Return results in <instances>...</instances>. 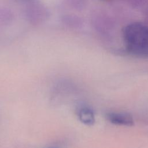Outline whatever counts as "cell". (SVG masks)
I'll return each mask as SVG.
<instances>
[{
	"label": "cell",
	"mask_w": 148,
	"mask_h": 148,
	"mask_svg": "<svg viewBox=\"0 0 148 148\" xmlns=\"http://www.w3.org/2000/svg\"><path fill=\"white\" fill-rule=\"evenodd\" d=\"M79 117L83 123L87 125H92L95 122V116L93 111L87 107L82 108L80 109Z\"/></svg>",
	"instance_id": "3"
},
{
	"label": "cell",
	"mask_w": 148,
	"mask_h": 148,
	"mask_svg": "<svg viewBox=\"0 0 148 148\" xmlns=\"http://www.w3.org/2000/svg\"><path fill=\"white\" fill-rule=\"evenodd\" d=\"M46 148H59V147H57V146H50V147H47Z\"/></svg>",
	"instance_id": "4"
},
{
	"label": "cell",
	"mask_w": 148,
	"mask_h": 148,
	"mask_svg": "<svg viewBox=\"0 0 148 148\" xmlns=\"http://www.w3.org/2000/svg\"><path fill=\"white\" fill-rule=\"evenodd\" d=\"M107 119L112 124L131 127L134 124L133 117L127 113H109L106 116Z\"/></svg>",
	"instance_id": "2"
},
{
	"label": "cell",
	"mask_w": 148,
	"mask_h": 148,
	"mask_svg": "<svg viewBox=\"0 0 148 148\" xmlns=\"http://www.w3.org/2000/svg\"><path fill=\"white\" fill-rule=\"evenodd\" d=\"M123 38L129 49L134 52L148 50V26L143 23L127 25L123 30Z\"/></svg>",
	"instance_id": "1"
}]
</instances>
